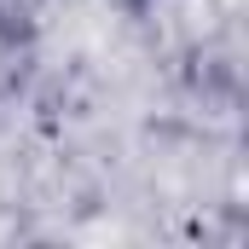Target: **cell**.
Instances as JSON below:
<instances>
[{
	"label": "cell",
	"instance_id": "6da1fadb",
	"mask_svg": "<svg viewBox=\"0 0 249 249\" xmlns=\"http://www.w3.org/2000/svg\"><path fill=\"white\" fill-rule=\"evenodd\" d=\"M127 6H145V0H127Z\"/></svg>",
	"mask_w": 249,
	"mask_h": 249
}]
</instances>
